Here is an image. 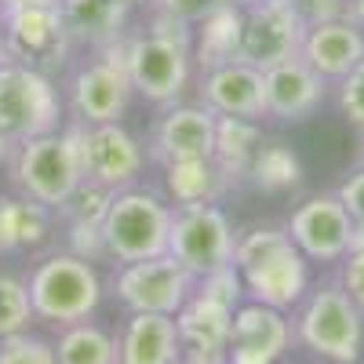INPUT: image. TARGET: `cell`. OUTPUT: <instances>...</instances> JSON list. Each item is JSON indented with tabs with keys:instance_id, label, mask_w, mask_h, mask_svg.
Instances as JSON below:
<instances>
[{
	"instance_id": "8992f818",
	"label": "cell",
	"mask_w": 364,
	"mask_h": 364,
	"mask_svg": "<svg viewBox=\"0 0 364 364\" xmlns=\"http://www.w3.org/2000/svg\"><path fill=\"white\" fill-rule=\"evenodd\" d=\"M0 37H4L8 58L41 73H58L70 63V29L63 22L58 4H15L0 0Z\"/></svg>"
},
{
	"instance_id": "ac0fdd59",
	"label": "cell",
	"mask_w": 364,
	"mask_h": 364,
	"mask_svg": "<svg viewBox=\"0 0 364 364\" xmlns=\"http://www.w3.org/2000/svg\"><path fill=\"white\" fill-rule=\"evenodd\" d=\"M197 95L215 117H248V120L266 117L262 70H255L245 58L197 73Z\"/></svg>"
},
{
	"instance_id": "44dd1931",
	"label": "cell",
	"mask_w": 364,
	"mask_h": 364,
	"mask_svg": "<svg viewBox=\"0 0 364 364\" xmlns=\"http://www.w3.org/2000/svg\"><path fill=\"white\" fill-rule=\"evenodd\" d=\"M58 11H63L73 48L80 44L91 51H102L128 37L132 22L128 0H58Z\"/></svg>"
},
{
	"instance_id": "f1b7e54d",
	"label": "cell",
	"mask_w": 364,
	"mask_h": 364,
	"mask_svg": "<svg viewBox=\"0 0 364 364\" xmlns=\"http://www.w3.org/2000/svg\"><path fill=\"white\" fill-rule=\"evenodd\" d=\"M37 321L33 302H29V284L11 273H0V339L22 336Z\"/></svg>"
},
{
	"instance_id": "ffe728a7",
	"label": "cell",
	"mask_w": 364,
	"mask_h": 364,
	"mask_svg": "<svg viewBox=\"0 0 364 364\" xmlns=\"http://www.w3.org/2000/svg\"><path fill=\"white\" fill-rule=\"evenodd\" d=\"M299 58L310 63L328 84H339L353 66L364 63V29L350 15L310 22L306 37H302V48H299Z\"/></svg>"
},
{
	"instance_id": "d6a6232c",
	"label": "cell",
	"mask_w": 364,
	"mask_h": 364,
	"mask_svg": "<svg viewBox=\"0 0 364 364\" xmlns=\"http://www.w3.org/2000/svg\"><path fill=\"white\" fill-rule=\"evenodd\" d=\"M336 99H339V109L350 124L364 135V63L353 66L339 84H336Z\"/></svg>"
},
{
	"instance_id": "484cf974",
	"label": "cell",
	"mask_w": 364,
	"mask_h": 364,
	"mask_svg": "<svg viewBox=\"0 0 364 364\" xmlns=\"http://www.w3.org/2000/svg\"><path fill=\"white\" fill-rule=\"evenodd\" d=\"M58 364H120V346L117 336L95 321H80L58 328V343H55Z\"/></svg>"
},
{
	"instance_id": "f6af8a7d",
	"label": "cell",
	"mask_w": 364,
	"mask_h": 364,
	"mask_svg": "<svg viewBox=\"0 0 364 364\" xmlns=\"http://www.w3.org/2000/svg\"><path fill=\"white\" fill-rule=\"evenodd\" d=\"M128 4H132V8H139V4H154V0H128Z\"/></svg>"
},
{
	"instance_id": "d590c367",
	"label": "cell",
	"mask_w": 364,
	"mask_h": 364,
	"mask_svg": "<svg viewBox=\"0 0 364 364\" xmlns=\"http://www.w3.org/2000/svg\"><path fill=\"white\" fill-rule=\"evenodd\" d=\"M336 197L343 200V208L350 211V219L357 223V240H353V245H364V164L339 182Z\"/></svg>"
},
{
	"instance_id": "cb8c5ba5",
	"label": "cell",
	"mask_w": 364,
	"mask_h": 364,
	"mask_svg": "<svg viewBox=\"0 0 364 364\" xmlns=\"http://www.w3.org/2000/svg\"><path fill=\"white\" fill-rule=\"evenodd\" d=\"M240 29H245L240 4H219L208 18H200L193 26V70L204 73L211 66L240 58Z\"/></svg>"
},
{
	"instance_id": "7a4b0ae2",
	"label": "cell",
	"mask_w": 364,
	"mask_h": 364,
	"mask_svg": "<svg viewBox=\"0 0 364 364\" xmlns=\"http://www.w3.org/2000/svg\"><path fill=\"white\" fill-rule=\"evenodd\" d=\"M175 208L161 190L149 186H128L117 190L109 200V211L102 219V240H106V259L113 262H142L157 259L168 252V233H171Z\"/></svg>"
},
{
	"instance_id": "277c9868",
	"label": "cell",
	"mask_w": 364,
	"mask_h": 364,
	"mask_svg": "<svg viewBox=\"0 0 364 364\" xmlns=\"http://www.w3.org/2000/svg\"><path fill=\"white\" fill-rule=\"evenodd\" d=\"M29 302H33L37 321L55 328L91 321V314L102 302V277L95 262H87L73 252H55L41 259L29 273Z\"/></svg>"
},
{
	"instance_id": "2e32d148",
	"label": "cell",
	"mask_w": 364,
	"mask_h": 364,
	"mask_svg": "<svg viewBox=\"0 0 364 364\" xmlns=\"http://www.w3.org/2000/svg\"><path fill=\"white\" fill-rule=\"evenodd\" d=\"M291 339H295V331H291L288 314L245 299L233 310L226 360L230 364H277L288 353Z\"/></svg>"
},
{
	"instance_id": "4fadbf2b",
	"label": "cell",
	"mask_w": 364,
	"mask_h": 364,
	"mask_svg": "<svg viewBox=\"0 0 364 364\" xmlns=\"http://www.w3.org/2000/svg\"><path fill=\"white\" fill-rule=\"evenodd\" d=\"M291 245L310 262H339L357 240V223L336 193H314L306 197L291 219L284 223Z\"/></svg>"
},
{
	"instance_id": "836d02e7",
	"label": "cell",
	"mask_w": 364,
	"mask_h": 364,
	"mask_svg": "<svg viewBox=\"0 0 364 364\" xmlns=\"http://www.w3.org/2000/svg\"><path fill=\"white\" fill-rule=\"evenodd\" d=\"M66 252L87 259V262H99L106 259V240H102V226H91V223H66Z\"/></svg>"
},
{
	"instance_id": "7bdbcfd3",
	"label": "cell",
	"mask_w": 364,
	"mask_h": 364,
	"mask_svg": "<svg viewBox=\"0 0 364 364\" xmlns=\"http://www.w3.org/2000/svg\"><path fill=\"white\" fill-rule=\"evenodd\" d=\"M15 4H58V0H15Z\"/></svg>"
},
{
	"instance_id": "9c48e42d",
	"label": "cell",
	"mask_w": 364,
	"mask_h": 364,
	"mask_svg": "<svg viewBox=\"0 0 364 364\" xmlns=\"http://www.w3.org/2000/svg\"><path fill=\"white\" fill-rule=\"evenodd\" d=\"M237 230L219 204H182L171 215L168 255L178 259L193 277L233 266Z\"/></svg>"
},
{
	"instance_id": "7402d4cb",
	"label": "cell",
	"mask_w": 364,
	"mask_h": 364,
	"mask_svg": "<svg viewBox=\"0 0 364 364\" xmlns=\"http://www.w3.org/2000/svg\"><path fill=\"white\" fill-rule=\"evenodd\" d=\"M117 346L120 364H182L178 324L168 314H128Z\"/></svg>"
},
{
	"instance_id": "1f68e13d",
	"label": "cell",
	"mask_w": 364,
	"mask_h": 364,
	"mask_svg": "<svg viewBox=\"0 0 364 364\" xmlns=\"http://www.w3.org/2000/svg\"><path fill=\"white\" fill-rule=\"evenodd\" d=\"M0 364H58L55 343H48L41 336H29V331L0 339Z\"/></svg>"
},
{
	"instance_id": "f35d334b",
	"label": "cell",
	"mask_w": 364,
	"mask_h": 364,
	"mask_svg": "<svg viewBox=\"0 0 364 364\" xmlns=\"http://www.w3.org/2000/svg\"><path fill=\"white\" fill-rule=\"evenodd\" d=\"M15 252L11 245V230H8V211H4V200H0V255H8Z\"/></svg>"
},
{
	"instance_id": "7c38bea8",
	"label": "cell",
	"mask_w": 364,
	"mask_h": 364,
	"mask_svg": "<svg viewBox=\"0 0 364 364\" xmlns=\"http://www.w3.org/2000/svg\"><path fill=\"white\" fill-rule=\"evenodd\" d=\"M306 22L291 8V0H255L245 8V29H240V58L255 70L281 66L299 58Z\"/></svg>"
},
{
	"instance_id": "bcb514c9",
	"label": "cell",
	"mask_w": 364,
	"mask_h": 364,
	"mask_svg": "<svg viewBox=\"0 0 364 364\" xmlns=\"http://www.w3.org/2000/svg\"><path fill=\"white\" fill-rule=\"evenodd\" d=\"M223 364H230V360H223Z\"/></svg>"
},
{
	"instance_id": "3957f363",
	"label": "cell",
	"mask_w": 364,
	"mask_h": 364,
	"mask_svg": "<svg viewBox=\"0 0 364 364\" xmlns=\"http://www.w3.org/2000/svg\"><path fill=\"white\" fill-rule=\"evenodd\" d=\"M291 331L310 353L331 364H353L364 346V317L336 277L306 291L295 306Z\"/></svg>"
},
{
	"instance_id": "52a82bcc",
	"label": "cell",
	"mask_w": 364,
	"mask_h": 364,
	"mask_svg": "<svg viewBox=\"0 0 364 364\" xmlns=\"http://www.w3.org/2000/svg\"><path fill=\"white\" fill-rule=\"evenodd\" d=\"M58 120H63V95L48 73L22 63L0 66V135L26 142L58 132Z\"/></svg>"
},
{
	"instance_id": "5b68a950",
	"label": "cell",
	"mask_w": 364,
	"mask_h": 364,
	"mask_svg": "<svg viewBox=\"0 0 364 364\" xmlns=\"http://www.w3.org/2000/svg\"><path fill=\"white\" fill-rule=\"evenodd\" d=\"M8 164H11V178H15L18 193L48 204L51 211L63 208L84 178L77 139L70 124L58 132H48V135H37V139L15 142Z\"/></svg>"
},
{
	"instance_id": "b9f144b4",
	"label": "cell",
	"mask_w": 364,
	"mask_h": 364,
	"mask_svg": "<svg viewBox=\"0 0 364 364\" xmlns=\"http://www.w3.org/2000/svg\"><path fill=\"white\" fill-rule=\"evenodd\" d=\"M4 63H11V58H8V48H4V37H0V66H4Z\"/></svg>"
},
{
	"instance_id": "74e56055",
	"label": "cell",
	"mask_w": 364,
	"mask_h": 364,
	"mask_svg": "<svg viewBox=\"0 0 364 364\" xmlns=\"http://www.w3.org/2000/svg\"><path fill=\"white\" fill-rule=\"evenodd\" d=\"M291 8L302 15V22H324V18H343L350 15V0H291Z\"/></svg>"
},
{
	"instance_id": "60d3db41",
	"label": "cell",
	"mask_w": 364,
	"mask_h": 364,
	"mask_svg": "<svg viewBox=\"0 0 364 364\" xmlns=\"http://www.w3.org/2000/svg\"><path fill=\"white\" fill-rule=\"evenodd\" d=\"M11 149H15V142H11L8 135H0V164L11 161Z\"/></svg>"
},
{
	"instance_id": "6da1fadb",
	"label": "cell",
	"mask_w": 364,
	"mask_h": 364,
	"mask_svg": "<svg viewBox=\"0 0 364 364\" xmlns=\"http://www.w3.org/2000/svg\"><path fill=\"white\" fill-rule=\"evenodd\" d=\"M124 66L132 91L154 106L182 102L190 91L193 70V26L178 22L164 11L149 15V26L124 37Z\"/></svg>"
},
{
	"instance_id": "30bf717a",
	"label": "cell",
	"mask_w": 364,
	"mask_h": 364,
	"mask_svg": "<svg viewBox=\"0 0 364 364\" xmlns=\"http://www.w3.org/2000/svg\"><path fill=\"white\" fill-rule=\"evenodd\" d=\"M113 295L128 314H168L175 317L186 299L193 295L197 277L171 259L168 252L157 259H142V262H120L113 273Z\"/></svg>"
},
{
	"instance_id": "5bb4252c",
	"label": "cell",
	"mask_w": 364,
	"mask_h": 364,
	"mask_svg": "<svg viewBox=\"0 0 364 364\" xmlns=\"http://www.w3.org/2000/svg\"><path fill=\"white\" fill-rule=\"evenodd\" d=\"M240 281H245V295L252 302H262V306L288 314L310 291V259L288 237L273 252H266L259 262L240 269Z\"/></svg>"
},
{
	"instance_id": "9a60e30c",
	"label": "cell",
	"mask_w": 364,
	"mask_h": 364,
	"mask_svg": "<svg viewBox=\"0 0 364 364\" xmlns=\"http://www.w3.org/2000/svg\"><path fill=\"white\" fill-rule=\"evenodd\" d=\"M215 113L204 102H171L161 109L154 132H149L146 154L157 164L190 161V157H211L215 146Z\"/></svg>"
},
{
	"instance_id": "ee69618b",
	"label": "cell",
	"mask_w": 364,
	"mask_h": 364,
	"mask_svg": "<svg viewBox=\"0 0 364 364\" xmlns=\"http://www.w3.org/2000/svg\"><path fill=\"white\" fill-rule=\"evenodd\" d=\"M230 4H240V8H248V4H255V0H230Z\"/></svg>"
},
{
	"instance_id": "d6986e66",
	"label": "cell",
	"mask_w": 364,
	"mask_h": 364,
	"mask_svg": "<svg viewBox=\"0 0 364 364\" xmlns=\"http://www.w3.org/2000/svg\"><path fill=\"white\" fill-rule=\"evenodd\" d=\"M178 343H182V364H223L230 350V324L233 310L223 302L193 291L186 306L175 314Z\"/></svg>"
},
{
	"instance_id": "83f0119b",
	"label": "cell",
	"mask_w": 364,
	"mask_h": 364,
	"mask_svg": "<svg viewBox=\"0 0 364 364\" xmlns=\"http://www.w3.org/2000/svg\"><path fill=\"white\" fill-rule=\"evenodd\" d=\"M4 211H8V226H11L15 252L41 248L44 240L51 237V219H55V211H51L48 204L29 200V197H4Z\"/></svg>"
},
{
	"instance_id": "e575fe53",
	"label": "cell",
	"mask_w": 364,
	"mask_h": 364,
	"mask_svg": "<svg viewBox=\"0 0 364 364\" xmlns=\"http://www.w3.org/2000/svg\"><path fill=\"white\" fill-rule=\"evenodd\" d=\"M336 281L346 288V295L353 299V306L364 317V245H353L343 259H339V273Z\"/></svg>"
},
{
	"instance_id": "ab89813d",
	"label": "cell",
	"mask_w": 364,
	"mask_h": 364,
	"mask_svg": "<svg viewBox=\"0 0 364 364\" xmlns=\"http://www.w3.org/2000/svg\"><path fill=\"white\" fill-rule=\"evenodd\" d=\"M350 18L364 29V0H350Z\"/></svg>"
},
{
	"instance_id": "603a6c76",
	"label": "cell",
	"mask_w": 364,
	"mask_h": 364,
	"mask_svg": "<svg viewBox=\"0 0 364 364\" xmlns=\"http://www.w3.org/2000/svg\"><path fill=\"white\" fill-rule=\"evenodd\" d=\"M233 190V178L215 164V157H190L161 164V193L171 208L182 204H219Z\"/></svg>"
},
{
	"instance_id": "8fae6325",
	"label": "cell",
	"mask_w": 364,
	"mask_h": 364,
	"mask_svg": "<svg viewBox=\"0 0 364 364\" xmlns=\"http://www.w3.org/2000/svg\"><path fill=\"white\" fill-rule=\"evenodd\" d=\"M73 139L80 154V171L87 182H99L106 190H128L139 182L149 154L146 146L120 124H77L73 120Z\"/></svg>"
},
{
	"instance_id": "ba28073f",
	"label": "cell",
	"mask_w": 364,
	"mask_h": 364,
	"mask_svg": "<svg viewBox=\"0 0 364 364\" xmlns=\"http://www.w3.org/2000/svg\"><path fill=\"white\" fill-rule=\"evenodd\" d=\"M132 80L124 66V41H117L95 51L91 63H84L66 87V106L77 124H117L128 113Z\"/></svg>"
},
{
	"instance_id": "f546056e",
	"label": "cell",
	"mask_w": 364,
	"mask_h": 364,
	"mask_svg": "<svg viewBox=\"0 0 364 364\" xmlns=\"http://www.w3.org/2000/svg\"><path fill=\"white\" fill-rule=\"evenodd\" d=\"M109 200H113V190L99 186V182L80 178V186L70 193V200L58 208V211L66 215V223H91V226H102L106 211H109Z\"/></svg>"
},
{
	"instance_id": "d4e9b609",
	"label": "cell",
	"mask_w": 364,
	"mask_h": 364,
	"mask_svg": "<svg viewBox=\"0 0 364 364\" xmlns=\"http://www.w3.org/2000/svg\"><path fill=\"white\" fill-rule=\"evenodd\" d=\"M259 142H262L259 120H248V117H219L215 120V146H211V157H215V164L233 178V186L245 182Z\"/></svg>"
},
{
	"instance_id": "4dcf8cb0",
	"label": "cell",
	"mask_w": 364,
	"mask_h": 364,
	"mask_svg": "<svg viewBox=\"0 0 364 364\" xmlns=\"http://www.w3.org/2000/svg\"><path fill=\"white\" fill-rule=\"evenodd\" d=\"M193 291H200V295H208V299L223 302V306H230V310H237L240 302L248 299V295H245V281H240V269H237V266H223V269L204 273V277H197Z\"/></svg>"
},
{
	"instance_id": "8d00e7d4",
	"label": "cell",
	"mask_w": 364,
	"mask_h": 364,
	"mask_svg": "<svg viewBox=\"0 0 364 364\" xmlns=\"http://www.w3.org/2000/svg\"><path fill=\"white\" fill-rule=\"evenodd\" d=\"M219 4H230V0H154V11H164L186 26H197L200 18H208Z\"/></svg>"
},
{
	"instance_id": "4316f807",
	"label": "cell",
	"mask_w": 364,
	"mask_h": 364,
	"mask_svg": "<svg viewBox=\"0 0 364 364\" xmlns=\"http://www.w3.org/2000/svg\"><path fill=\"white\" fill-rule=\"evenodd\" d=\"M245 178L262 193H284V190H295L302 182V164H299L291 146H284V142H259Z\"/></svg>"
},
{
	"instance_id": "e0dca14e",
	"label": "cell",
	"mask_w": 364,
	"mask_h": 364,
	"mask_svg": "<svg viewBox=\"0 0 364 364\" xmlns=\"http://www.w3.org/2000/svg\"><path fill=\"white\" fill-rule=\"evenodd\" d=\"M328 80L302 58H288L281 66L262 70V95H266V117L281 124H299L314 117L328 99Z\"/></svg>"
}]
</instances>
